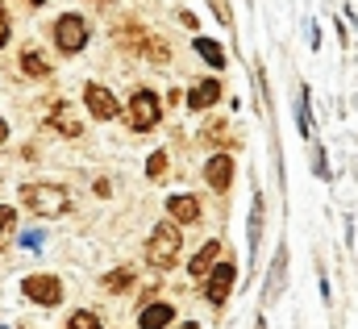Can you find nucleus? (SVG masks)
<instances>
[{"instance_id": "nucleus-1", "label": "nucleus", "mask_w": 358, "mask_h": 329, "mask_svg": "<svg viewBox=\"0 0 358 329\" xmlns=\"http://www.w3.org/2000/svg\"><path fill=\"white\" fill-rule=\"evenodd\" d=\"M21 200L38 217H63L67 213V188H59V183H25Z\"/></svg>"}, {"instance_id": "nucleus-2", "label": "nucleus", "mask_w": 358, "mask_h": 329, "mask_svg": "<svg viewBox=\"0 0 358 329\" xmlns=\"http://www.w3.org/2000/svg\"><path fill=\"white\" fill-rule=\"evenodd\" d=\"M55 42H59V50H63V55L84 50V46H88V21H84V17H76V13H63V17L55 21Z\"/></svg>"}, {"instance_id": "nucleus-3", "label": "nucleus", "mask_w": 358, "mask_h": 329, "mask_svg": "<svg viewBox=\"0 0 358 329\" xmlns=\"http://www.w3.org/2000/svg\"><path fill=\"white\" fill-rule=\"evenodd\" d=\"M176 254H179V230L176 225H159L155 238L146 242V258H150V267H171Z\"/></svg>"}, {"instance_id": "nucleus-4", "label": "nucleus", "mask_w": 358, "mask_h": 329, "mask_svg": "<svg viewBox=\"0 0 358 329\" xmlns=\"http://www.w3.org/2000/svg\"><path fill=\"white\" fill-rule=\"evenodd\" d=\"M159 117H163V104H159V96H155V92H138V96L129 100V125H134L138 134L155 130V125H159Z\"/></svg>"}, {"instance_id": "nucleus-5", "label": "nucleus", "mask_w": 358, "mask_h": 329, "mask_svg": "<svg viewBox=\"0 0 358 329\" xmlns=\"http://www.w3.org/2000/svg\"><path fill=\"white\" fill-rule=\"evenodd\" d=\"M234 284H238L234 258H229V262H213V275H208V284H204V296H208L213 304H225V296L234 292Z\"/></svg>"}, {"instance_id": "nucleus-6", "label": "nucleus", "mask_w": 358, "mask_h": 329, "mask_svg": "<svg viewBox=\"0 0 358 329\" xmlns=\"http://www.w3.org/2000/svg\"><path fill=\"white\" fill-rule=\"evenodd\" d=\"M21 292H25L34 304H46V309L63 300V284H59L55 275H29V279L21 284Z\"/></svg>"}, {"instance_id": "nucleus-7", "label": "nucleus", "mask_w": 358, "mask_h": 329, "mask_svg": "<svg viewBox=\"0 0 358 329\" xmlns=\"http://www.w3.org/2000/svg\"><path fill=\"white\" fill-rule=\"evenodd\" d=\"M283 284H287V246H279V250H275V258H271L267 284H263V304H271V300H279Z\"/></svg>"}, {"instance_id": "nucleus-8", "label": "nucleus", "mask_w": 358, "mask_h": 329, "mask_svg": "<svg viewBox=\"0 0 358 329\" xmlns=\"http://www.w3.org/2000/svg\"><path fill=\"white\" fill-rule=\"evenodd\" d=\"M84 100H88L92 117H100V121H113V117H117V100H113V92H108V88L88 83V88H84Z\"/></svg>"}, {"instance_id": "nucleus-9", "label": "nucleus", "mask_w": 358, "mask_h": 329, "mask_svg": "<svg viewBox=\"0 0 358 329\" xmlns=\"http://www.w3.org/2000/svg\"><path fill=\"white\" fill-rule=\"evenodd\" d=\"M204 179H208L213 192H229V183H234V159L229 155H213L208 167H204Z\"/></svg>"}, {"instance_id": "nucleus-10", "label": "nucleus", "mask_w": 358, "mask_h": 329, "mask_svg": "<svg viewBox=\"0 0 358 329\" xmlns=\"http://www.w3.org/2000/svg\"><path fill=\"white\" fill-rule=\"evenodd\" d=\"M46 125H50V130H59V134H67V138H80V134H84L80 117H76L67 104H55V108L46 113Z\"/></svg>"}, {"instance_id": "nucleus-11", "label": "nucleus", "mask_w": 358, "mask_h": 329, "mask_svg": "<svg viewBox=\"0 0 358 329\" xmlns=\"http://www.w3.org/2000/svg\"><path fill=\"white\" fill-rule=\"evenodd\" d=\"M217 258H221V242L213 238V242H204V246H200V254L192 258V267H187V271L200 279V275H208V271H213V262H217Z\"/></svg>"}, {"instance_id": "nucleus-12", "label": "nucleus", "mask_w": 358, "mask_h": 329, "mask_svg": "<svg viewBox=\"0 0 358 329\" xmlns=\"http://www.w3.org/2000/svg\"><path fill=\"white\" fill-rule=\"evenodd\" d=\"M171 317H176V309H171V304H150V309H142L138 326H142V329H167V326H171Z\"/></svg>"}, {"instance_id": "nucleus-13", "label": "nucleus", "mask_w": 358, "mask_h": 329, "mask_svg": "<svg viewBox=\"0 0 358 329\" xmlns=\"http://www.w3.org/2000/svg\"><path fill=\"white\" fill-rule=\"evenodd\" d=\"M167 209H171V217H176L179 225H187V221H196V217H200L196 196H171V200H167Z\"/></svg>"}, {"instance_id": "nucleus-14", "label": "nucleus", "mask_w": 358, "mask_h": 329, "mask_svg": "<svg viewBox=\"0 0 358 329\" xmlns=\"http://www.w3.org/2000/svg\"><path fill=\"white\" fill-rule=\"evenodd\" d=\"M217 96H221V83L217 80H204V83H196L192 88V108H208V104H217Z\"/></svg>"}, {"instance_id": "nucleus-15", "label": "nucleus", "mask_w": 358, "mask_h": 329, "mask_svg": "<svg viewBox=\"0 0 358 329\" xmlns=\"http://www.w3.org/2000/svg\"><path fill=\"white\" fill-rule=\"evenodd\" d=\"M259 238H263V196H255V209H250V234H246L250 258H259Z\"/></svg>"}, {"instance_id": "nucleus-16", "label": "nucleus", "mask_w": 358, "mask_h": 329, "mask_svg": "<svg viewBox=\"0 0 358 329\" xmlns=\"http://www.w3.org/2000/svg\"><path fill=\"white\" fill-rule=\"evenodd\" d=\"M196 55H200L208 67H225V50H221L213 38H196Z\"/></svg>"}, {"instance_id": "nucleus-17", "label": "nucleus", "mask_w": 358, "mask_h": 329, "mask_svg": "<svg viewBox=\"0 0 358 329\" xmlns=\"http://www.w3.org/2000/svg\"><path fill=\"white\" fill-rule=\"evenodd\" d=\"M296 117H300V134L313 138V108H308V88H300V100H296Z\"/></svg>"}, {"instance_id": "nucleus-18", "label": "nucleus", "mask_w": 358, "mask_h": 329, "mask_svg": "<svg viewBox=\"0 0 358 329\" xmlns=\"http://www.w3.org/2000/svg\"><path fill=\"white\" fill-rule=\"evenodd\" d=\"M21 67H25V76H46V71H50V63H46L38 50H25V55H21Z\"/></svg>"}, {"instance_id": "nucleus-19", "label": "nucleus", "mask_w": 358, "mask_h": 329, "mask_svg": "<svg viewBox=\"0 0 358 329\" xmlns=\"http://www.w3.org/2000/svg\"><path fill=\"white\" fill-rule=\"evenodd\" d=\"M67 329H100V317L96 313H71V321H67Z\"/></svg>"}, {"instance_id": "nucleus-20", "label": "nucleus", "mask_w": 358, "mask_h": 329, "mask_svg": "<svg viewBox=\"0 0 358 329\" xmlns=\"http://www.w3.org/2000/svg\"><path fill=\"white\" fill-rule=\"evenodd\" d=\"M146 175H150V179H163V175H167V155H150Z\"/></svg>"}, {"instance_id": "nucleus-21", "label": "nucleus", "mask_w": 358, "mask_h": 329, "mask_svg": "<svg viewBox=\"0 0 358 329\" xmlns=\"http://www.w3.org/2000/svg\"><path fill=\"white\" fill-rule=\"evenodd\" d=\"M104 288H108V292H121V288H129V271H113V275L104 279Z\"/></svg>"}, {"instance_id": "nucleus-22", "label": "nucleus", "mask_w": 358, "mask_h": 329, "mask_svg": "<svg viewBox=\"0 0 358 329\" xmlns=\"http://www.w3.org/2000/svg\"><path fill=\"white\" fill-rule=\"evenodd\" d=\"M313 171H317L321 179L329 175V167H325V150H321V146H313Z\"/></svg>"}, {"instance_id": "nucleus-23", "label": "nucleus", "mask_w": 358, "mask_h": 329, "mask_svg": "<svg viewBox=\"0 0 358 329\" xmlns=\"http://www.w3.org/2000/svg\"><path fill=\"white\" fill-rule=\"evenodd\" d=\"M213 13H217L225 25H234V13H229V4H225V0H213Z\"/></svg>"}, {"instance_id": "nucleus-24", "label": "nucleus", "mask_w": 358, "mask_h": 329, "mask_svg": "<svg viewBox=\"0 0 358 329\" xmlns=\"http://www.w3.org/2000/svg\"><path fill=\"white\" fill-rule=\"evenodd\" d=\"M8 230H13V209L4 204V209H0V242H4V234H8Z\"/></svg>"}, {"instance_id": "nucleus-25", "label": "nucleus", "mask_w": 358, "mask_h": 329, "mask_svg": "<svg viewBox=\"0 0 358 329\" xmlns=\"http://www.w3.org/2000/svg\"><path fill=\"white\" fill-rule=\"evenodd\" d=\"M8 42V17H4V8H0V46Z\"/></svg>"}, {"instance_id": "nucleus-26", "label": "nucleus", "mask_w": 358, "mask_h": 329, "mask_svg": "<svg viewBox=\"0 0 358 329\" xmlns=\"http://www.w3.org/2000/svg\"><path fill=\"white\" fill-rule=\"evenodd\" d=\"M4 138H8V125H4V121H0V146H4Z\"/></svg>"}, {"instance_id": "nucleus-27", "label": "nucleus", "mask_w": 358, "mask_h": 329, "mask_svg": "<svg viewBox=\"0 0 358 329\" xmlns=\"http://www.w3.org/2000/svg\"><path fill=\"white\" fill-rule=\"evenodd\" d=\"M25 4H42V0H25Z\"/></svg>"}, {"instance_id": "nucleus-28", "label": "nucleus", "mask_w": 358, "mask_h": 329, "mask_svg": "<svg viewBox=\"0 0 358 329\" xmlns=\"http://www.w3.org/2000/svg\"><path fill=\"white\" fill-rule=\"evenodd\" d=\"M92 4H104V0H92Z\"/></svg>"}]
</instances>
